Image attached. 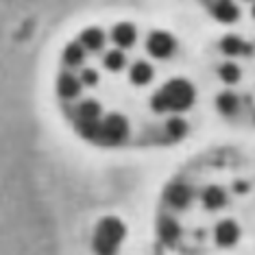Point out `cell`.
<instances>
[{
	"label": "cell",
	"mask_w": 255,
	"mask_h": 255,
	"mask_svg": "<svg viewBox=\"0 0 255 255\" xmlns=\"http://www.w3.org/2000/svg\"><path fill=\"white\" fill-rule=\"evenodd\" d=\"M190 196H192V192H190L188 185L175 183V185H170V188H168V192H166V201H168V203H172L175 207H183V205H188Z\"/></svg>",
	"instance_id": "obj_6"
},
{
	"label": "cell",
	"mask_w": 255,
	"mask_h": 255,
	"mask_svg": "<svg viewBox=\"0 0 255 255\" xmlns=\"http://www.w3.org/2000/svg\"><path fill=\"white\" fill-rule=\"evenodd\" d=\"M81 92V85H79V81L70 77V74H63V77L59 79V94L63 98H74Z\"/></svg>",
	"instance_id": "obj_9"
},
{
	"label": "cell",
	"mask_w": 255,
	"mask_h": 255,
	"mask_svg": "<svg viewBox=\"0 0 255 255\" xmlns=\"http://www.w3.org/2000/svg\"><path fill=\"white\" fill-rule=\"evenodd\" d=\"M172 48H175V42H172V37L166 35V33H153V35L148 37V53L153 57L164 59V57L172 53Z\"/></svg>",
	"instance_id": "obj_4"
},
{
	"label": "cell",
	"mask_w": 255,
	"mask_h": 255,
	"mask_svg": "<svg viewBox=\"0 0 255 255\" xmlns=\"http://www.w3.org/2000/svg\"><path fill=\"white\" fill-rule=\"evenodd\" d=\"M214 15L220 22H234L238 18V9L234 2H218V4H214Z\"/></svg>",
	"instance_id": "obj_11"
},
{
	"label": "cell",
	"mask_w": 255,
	"mask_h": 255,
	"mask_svg": "<svg viewBox=\"0 0 255 255\" xmlns=\"http://www.w3.org/2000/svg\"><path fill=\"white\" fill-rule=\"evenodd\" d=\"M159 236H161V240H164L166 245H172V242L179 238V225H177V220L161 218L159 220Z\"/></svg>",
	"instance_id": "obj_7"
},
{
	"label": "cell",
	"mask_w": 255,
	"mask_h": 255,
	"mask_svg": "<svg viewBox=\"0 0 255 255\" xmlns=\"http://www.w3.org/2000/svg\"><path fill=\"white\" fill-rule=\"evenodd\" d=\"M238 236H240V229L234 220H223L216 229V240L220 247H231L238 240Z\"/></svg>",
	"instance_id": "obj_5"
},
{
	"label": "cell",
	"mask_w": 255,
	"mask_h": 255,
	"mask_svg": "<svg viewBox=\"0 0 255 255\" xmlns=\"http://www.w3.org/2000/svg\"><path fill=\"white\" fill-rule=\"evenodd\" d=\"M127 131H129L127 120L118 114H112L105 123L101 125V137H98V140H103L107 144H118L127 137Z\"/></svg>",
	"instance_id": "obj_3"
},
{
	"label": "cell",
	"mask_w": 255,
	"mask_h": 255,
	"mask_svg": "<svg viewBox=\"0 0 255 255\" xmlns=\"http://www.w3.org/2000/svg\"><path fill=\"white\" fill-rule=\"evenodd\" d=\"M81 42L88 46V48L96 50V48H101L103 46V33L96 31V28H90V31H85L83 35H81Z\"/></svg>",
	"instance_id": "obj_15"
},
{
	"label": "cell",
	"mask_w": 255,
	"mask_h": 255,
	"mask_svg": "<svg viewBox=\"0 0 255 255\" xmlns=\"http://www.w3.org/2000/svg\"><path fill=\"white\" fill-rule=\"evenodd\" d=\"M98 116H101V107L94 101H85L79 107V123H98Z\"/></svg>",
	"instance_id": "obj_8"
},
{
	"label": "cell",
	"mask_w": 255,
	"mask_h": 255,
	"mask_svg": "<svg viewBox=\"0 0 255 255\" xmlns=\"http://www.w3.org/2000/svg\"><path fill=\"white\" fill-rule=\"evenodd\" d=\"M150 77H153V70H150L148 63H135V66H133V70H131V79L135 81L137 85L148 83Z\"/></svg>",
	"instance_id": "obj_13"
},
{
	"label": "cell",
	"mask_w": 255,
	"mask_h": 255,
	"mask_svg": "<svg viewBox=\"0 0 255 255\" xmlns=\"http://www.w3.org/2000/svg\"><path fill=\"white\" fill-rule=\"evenodd\" d=\"M247 188H249V185H247V183H242V181H238V183H236V192H247Z\"/></svg>",
	"instance_id": "obj_22"
},
{
	"label": "cell",
	"mask_w": 255,
	"mask_h": 255,
	"mask_svg": "<svg viewBox=\"0 0 255 255\" xmlns=\"http://www.w3.org/2000/svg\"><path fill=\"white\" fill-rule=\"evenodd\" d=\"M114 39L120 46H131L133 42H135V28H133L131 24H118L114 28Z\"/></svg>",
	"instance_id": "obj_10"
},
{
	"label": "cell",
	"mask_w": 255,
	"mask_h": 255,
	"mask_svg": "<svg viewBox=\"0 0 255 255\" xmlns=\"http://www.w3.org/2000/svg\"><path fill=\"white\" fill-rule=\"evenodd\" d=\"M105 66L109 68V70H120V68L125 66V55L123 53H109L107 55V59H105Z\"/></svg>",
	"instance_id": "obj_20"
},
{
	"label": "cell",
	"mask_w": 255,
	"mask_h": 255,
	"mask_svg": "<svg viewBox=\"0 0 255 255\" xmlns=\"http://www.w3.org/2000/svg\"><path fill=\"white\" fill-rule=\"evenodd\" d=\"M81 59H83V50H81V46L77 44H70L66 48V61L70 63V66H77V63H81Z\"/></svg>",
	"instance_id": "obj_18"
},
{
	"label": "cell",
	"mask_w": 255,
	"mask_h": 255,
	"mask_svg": "<svg viewBox=\"0 0 255 255\" xmlns=\"http://www.w3.org/2000/svg\"><path fill=\"white\" fill-rule=\"evenodd\" d=\"M236 107H238V98L231 92H225V94L218 96V109L223 114H234Z\"/></svg>",
	"instance_id": "obj_16"
},
{
	"label": "cell",
	"mask_w": 255,
	"mask_h": 255,
	"mask_svg": "<svg viewBox=\"0 0 255 255\" xmlns=\"http://www.w3.org/2000/svg\"><path fill=\"white\" fill-rule=\"evenodd\" d=\"M159 96L164 98L168 109H188L194 101V88L183 79H175L170 83H166V88L159 92Z\"/></svg>",
	"instance_id": "obj_2"
},
{
	"label": "cell",
	"mask_w": 255,
	"mask_h": 255,
	"mask_svg": "<svg viewBox=\"0 0 255 255\" xmlns=\"http://www.w3.org/2000/svg\"><path fill=\"white\" fill-rule=\"evenodd\" d=\"M220 46H223L225 53L229 55H238V53H249V46L242 44L238 37H225L223 42H220Z\"/></svg>",
	"instance_id": "obj_14"
},
{
	"label": "cell",
	"mask_w": 255,
	"mask_h": 255,
	"mask_svg": "<svg viewBox=\"0 0 255 255\" xmlns=\"http://www.w3.org/2000/svg\"><path fill=\"white\" fill-rule=\"evenodd\" d=\"M96 72H92V70H85L83 72V81H85V85H94L96 83Z\"/></svg>",
	"instance_id": "obj_21"
},
{
	"label": "cell",
	"mask_w": 255,
	"mask_h": 255,
	"mask_svg": "<svg viewBox=\"0 0 255 255\" xmlns=\"http://www.w3.org/2000/svg\"><path fill=\"white\" fill-rule=\"evenodd\" d=\"M203 201H205V205L210 207V210H216L225 203V194L220 188H207L205 192H203Z\"/></svg>",
	"instance_id": "obj_12"
},
{
	"label": "cell",
	"mask_w": 255,
	"mask_h": 255,
	"mask_svg": "<svg viewBox=\"0 0 255 255\" xmlns=\"http://www.w3.org/2000/svg\"><path fill=\"white\" fill-rule=\"evenodd\" d=\"M220 77L227 81V83H236L238 77H240V70H238L234 63H225V66L220 68Z\"/></svg>",
	"instance_id": "obj_19"
},
{
	"label": "cell",
	"mask_w": 255,
	"mask_h": 255,
	"mask_svg": "<svg viewBox=\"0 0 255 255\" xmlns=\"http://www.w3.org/2000/svg\"><path fill=\"white\" fill-rule=\"evenodd\" d=\"M253 13H255V7H253Z\"/></svg>",
	"instance_id": "obj_23"
},
{
	"label": "cell",
	"mask_w": 255,
	"mask_h": 255,
	"mask_svg": "<svg viewBox=\"0 0 255 255\" xmlns=\"http://www.w3.org/2000/svg\"><path fill=\"white\" fill-rule=\"evenodd\" d=\"M125 236V225L123 220L109 216V218H103L98 223V229H96V238H94V249L98 255H114L116 249H118L120 240Z\"/></svg>",
	"instance_id": "obj_1"
},
{
	"label": "cell",
	"mask_w": 255,
	"mask_h": 255,
	"mask_svg": "<svg viewBox=\"0 0 255 255\" xmlns=\"http://www.w3.org/2000/svg\"><path fill=\"white\" fill-rule=\"evenodd\" d=\"M185 131H188V127H185V123L181 118H172L168 120V133H170L172 137H183Z\"/></svg>",
	"instance_id": "obj_17"
}]
</instances>
